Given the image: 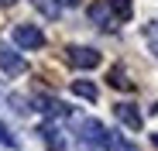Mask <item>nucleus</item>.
Here are the masks:
<instances>
[{
    "label": "nucleus",
    "instance_id": "obj_1",
    "mask_svg": "<svg viewBox=\"0 0 158 151\" xmlns=\"http://www.w3.org/2000/svg\"><path fill=\"white\" fill-rule=\"evenodd\" d=\"M65 62L76 65V69H96L100 65V52L96 48H86V45H69L65 48Z\"/></svg>",
    "mask_w": 158,
    "mask_h": 151
},
{
    "label": "nucleus",
    "instance_id": "obj_2",
    "mask_svg": "<svg viewBox=\"0 0 158 151\" xmlns=\"http://www.w3.org/2000/svg\"><path fill=\"white\" fill-rule=\"evenodd\" d=\"M79 137L86 144H96V148H110L114 144V134L103 127L100 120H83V127H79Z\"/></svg>",
    "mask_w": 158,
    "mask_h": 151
},
{
    "label": "nucleus",
    "instance_id": "obj_3",
    "mask_svg": "<svg viewBox=\"0 0 158 151\" xmlns=\"http://www.w3.org/2000/svg\"><path fill=\"white\" fill-rule=\"evenodd\" d=\"M14 41H17V48H41L45 45V35H41V28H35V24H17L14 28Z\"/></svg>",
    "mask_w": 158,
    "mask_h": 151
},
{
    "label": "nucleus",
    "instance_id": "obj_4",
    "mask_svg": "<svg viewBox=\"0 0 158 151\" xmlns=\"http://www.w3.org/2000/svg\"><path fill=\"white\" fill-rule=\"evenodd\" d=\"M0 69H4V72H10V76H17V72H24L28 65H24V59L14 52V48L0 45Z\"/></svg>",
    "mask_w": 158,
    "mask_h": 151
},
{
    "label": "nucleus",
    "instance_id": "obj_5",
    "mask_svg": "<svg viewBox=\"0 0 158 151\" xmlns=\"http://www.w3.org/2000/svg\"><path fill=\"white\" fill-rule=\"evenodd\" d=\"M89 17L100 24L103 31H114V28H117V17H114L110 4H93V7H89Z\"/></svg>",
    "mask_w": 158,
    "mask_h": 151
},
{
    "label": "nucleus",
    "instance_id": "obj_6",
    "mask_svg": "<svg viewBox=\"0 0 158 151\" xmlns=\"http://www.w3.org/2000/svg\"><path fill=\"white\" fill-rule=\"evenodd\" d=\"M114 113H117V120H120V124H127L131 131H138V127H141V113L131 107V103H117V107H114Z\"/></svg>",
    "mask_w": 158,
    "mask_h": 151
},
{
    "label": "nucleus",
    "instance_id": "obj_7",
    "mask_svg": "<svg viewBox=\"0 0 158 151\" xmlns=\"http://www.w3.org/2000/svg\"><path fill=\"white\" fill-rule=\"evenodd\" d=\"M41 137L48 141V148H52V151H65V141H62V134H59L55 127H52V124H48V127H41Z\"/></svg>",
    "mask_w": 158,
    "mask_h": 151
},
{
    "label": "nucleus",
    "instance_id": "obj_8",
    "mask_svg": "<svg viewBox=\"0 0 158 151\" xmlns=\"http://www.w3.org/2000/svg\"><path fill=\"white\" fill-rule=\"evenodd\" d=\"M107 83H110L114 89H131V79L124 76V69H120V65H114V69L107 72Z\"/></svg>",
    "mask_w": 158,
    "mask_h": 151
},
{
    "label": "nucleus",
    "instance_id": "obj_9",
    "mask_svg": "<svg viewBox=\"0 0 158 151\" xmlns=\"http://www.w3.org/2000/svg\"><path fill=\"white\" fill-rule=\"evenodd\" d=\"M72 93L83 96V100H96V96H100V89H96L93 83H86V79H76V83H72Z\"/></svg>",
    "mask_w": 158,
    "mask_h": 151
},
{
    "label": "nucleus",
    "instance_id": "obj_10",
    "mask_svg": "<svg viewBox=\"0 0 158 151\" xmlns=\"http://www.w3.org/2000/svg\"><path fill=\"white\" fill-rule=\"evenodd\" d=\"M35 107H38L41 113H65V107L59 103V100H52V96H38V100H35Z\"/></svg>",
    "mask_w": 158,
    "mask_h": 151
},
{
    "label": "nucleus",
    "instance_id": "obj_11",
    "mask_svg": "<svg viewBox=\"0 0 158 151\" xmlns=\"http://www.w3.org/2000/svg\"><path fill=\"white\" fill-rule=\"evenodd\" d=\"M107 4H110V10H114L117 21H127L131 17V0H107Z\"/></svg>",
    "mask_w": 158,
    "mask_h": 151
},
{
    "label": "nucleus",
    "instance_id": "obj_12",
    "mask_svg": "<svg viewBox=\"0 0 158 151\" xmlns=\"http://www.w3.org/2000/svg\"><path fill=\"white\" fill-rule=\"evenodd\" d=\"M114 151H138L134 144H131V141H124V137H114V144H110Z\"/></svg>",
    "mask_w": 158,
    "mask_h": 151
},
{
    "label": "nucleus",
    "instance_id": "obj_13",
    "mask_svg": "<svg viewBox=\"0 0 158 151\" xmlns=\"http://www.w3.org/2000/svg\"><path fill=\"white\" fill-rule=\"evenodd\" d=\"M0 144H17V141H14V137H10V131H7V127H4V124H0Z\"/></svg>",
    "mask_w": 158,
    "mask_h": 151
},
{
    "label": "nucleus",
    "instance_id": "obj_14",
    "mask_svg": "<svg viewBox=\"0 0 158 151\" xmlns=\"http://www.w3.org/2000/svg\"><path fill=\"white\" fill-rule=\"evenodd\" d=\"M35 4H38L45 14H55V4H48V0H35Z\"/></svg>",
    "mask_w": 158,
    "mask_h": 151
},
{
    "label": "nucleus",
    "instance_id": "obj_15",
    "mask_svg": "<svg viewBox=\"0 0 158 151\" xmlns=\"http://www.w3.org/2000/svg\"><path fill=\"white\" fill-rule=\"evenodd\" d=\"M55 4H59V7H76L79 0H55Z\"/></svg>",
    "mask_w": 158,
    "mask_h": 151
},
{
    "label": "nucleus",
    "instance_id": "obj_16",
    "mask_svg": "<svg viewBox=\"0 0 158 151\" xmlns=\"http://www.w3.org/2000/svg\"><path fill=\"white\" fill-rule=\"evenodd\" d=\"M151 141H155V144H158V131H155V134H151Z\"/></svg>",
    "mask_w": 158,
    "mask_h": 151
}]
</instances>
